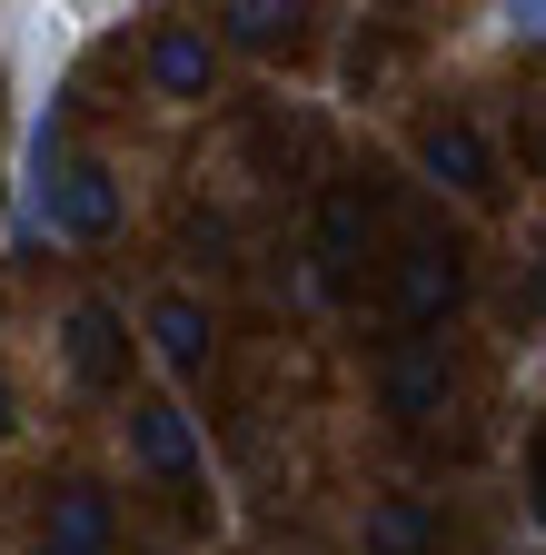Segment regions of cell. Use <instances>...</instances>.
Instances as JSON below:
<instances>
[{
    "label": "cell",
    "instance_id": "obj_12",
    "mask_svg": "<svg viewBox=\"0 0 546 555\" xmlns=\"http://www.w3.org/2000/svg\"><path fill=\"white\" fill-rule=\"evenodd\" d=\"M219 30H229L239 50H289V40H299V11H289V0H229Z\"/></svg>",
    "mask_w": 546,
    "mask_h": 555
},
{
    "label": "cell",
    "instance_id": "obj_9",
    "mask_svg": "<svg viewBox=\"0 0 546 555\" xmlns=\"http://www.w3.org/2000/svg\"><path fill=\"white\" fill-rule=\"evenodd\" d=\"M358 258H368V198H358V189H328V198H318V268L348 278Z\"/></svg>",
    "mask_w": 546,
    "mask_h": 555
},
{
    "label": "cell",
    "instance_id": "obj_10",
    "mask_svg": "<svg viewBox=\"0 0 546 555\" xmlns=\"http://www.w3.org/2000/svg\"><path fill=\"white\" fill-rule=\"evenodd\" d=\"M368 555H437L428 496H378V506H368Z\"/></svg>",
    "mask_w": 546,
    "mask_h": 555
},
{
    "label": "cell",
    "instance_id": "obj_6",
    "mask_svg": "<svg viewBox=\"0 0 546 555\" xmlns=\"http://www.w3.org/2000/svg\"><path fill=\"white\" fill-rule=\"evenodd\" d=\"M129 456H140L150 476H199V427H189V406L179 397H140L129 406Z\"/></svg>",
    "mask_w": 546,
    "mask_h": 555
},
{
    "label": "cell",
    "instance_id": "obj_14",
    "mask_svg": "<svg viewBox=\"0 0 546 555\" xmlns=\"http://www.w3.org/2000/svg\"><path fill=\"white\" fill-rule=\"evenodd\" d=\"M526 496H536V516H546V437H536V476H526Z\"/></svg>",
    "mask_w": 546,
    "mask_h": 555
},
{
    "label": "cell",
    "instance_id": "obj_7",
    "mask_svg": "<svg viewBox=\"0 0 546 555\" xmlns=\"http://www.w3.org/2000/svg\"><path fill=\"white\" fill-rule=\"evenodd\" d=\"M418 169H428L437 189H457V198H497V159H487V139H477L467 119H437V129L418 139Z\"/></svg>",
    "mask_w": 546,
    "mask_h": 555
},
{
    "label": "cell",
    "instance_id": "obj_2",
    "mask_svg": "<svg viewBox=\"0 0 546 555\" xmlns=\"http://www.w3.org/2000/svg\"><path fill=\"white\" fill-rule=\"evenodd\" d=\"M378 397H388L397 427H437L447 416V347L437 337H397L388 367H378Z\"/></svg>",
    "mask_w": 546,
    "mask_h": 555
},
{
    "label": "cell",
    "instance_id": "obj_13",
    "mask_svg": "<svg viewBox=\"0 0 546 555\" xmlns=\"http://www.w3.org/2000/svg\"><path fill=\"white\" fill-rule=\"evenodd\" d=\"M507 21H517L526 40H546V0H526V11H507Z\"/></svg>",
    "mask_w": 546,
    "mask_h": 555
},
{
    "label": "cell",
    "instance_id": "obj_4",
    "mask_svg": "<svg viewBox=\"0 0 546 555\" xmlns=\"http://www.w3.org/2000/svg\"><path fill=\"white\" fill-rule=\"evenodd\" d=\"M388 298H397V318H407V327H437V318L467 298V268H457V248H437V238H407V248H397V288H388Z\"/></svg>",
    "mask_w": 546,
    "mask_h": 555
},
{
    "label": "cell",
    "instance_id": "obj_3",
    "mask_svg": "<svg viewBox=\"0 0 546 555\" xmlns=\"http://www.w3.org/2000/svg\"><path fill=\"white\" fill-rule=\"evenodd\" d=\"M60 337H71V377H80L90 397H119V387H129V327H119L110 298H80L71 318H60Z\"/></svg>",
    "mask_w": 546,
    "mask_h": 555
},
{
    "label": "cell",
    "instance_id": "obj_16",
    "mask_svg": "<svg viewBox=\"0 0 546 555\" xmlns=\"http://www.w3.org/2000/svg\"><path fill=\"white\" fill-rule=\"evenodd\" d=\"M40 555H50V545H40Z\"/></svg>",
    "mask_w": 546,
    "mask_h": 555
},
{
    "label": "cell",
    "instance_id": "obj_5",
    "mask_svg": "<svg viewBox=\"0 0 546 555\" xmlns=\"http://www.w3.org/2000/svg\"><path fill=\"white\" fill-rule=\"evenodd\" d=\"M209 80H219V40L199 21H160L150 30V90L160 100H209Z\"/></svg>",
    "mask_w": 546,
    "mask_h": 555
},
{
    "label": "cell",
    "instance_id": "obj_8",
    "mask_svg": "<svg viewBox=\"0 0 546 555\" xmlns=\"http://www.w3.org/2000/svg\"><path fill=\"white\" fill-rule=\"evenodd\" d=\"M50 555H110V496L100 486H60L50 496Z\"/></svg>",
    "mask_w": 546,
    "mask_h": 555
},
{
    "label": "cell",
    "instance_id": "obj_15",
    "mask_svg": "<svg viewBox=\"0 0 546 555\" xmlns=\"http://www.w3.org/2000/svg\"><path fill=\"white\" fill-rule=\"evenodd\" d=\"M0 437H11V387H0Z\"/></svg>",
    "mask_w": 546,
    "mask_h": 555
},
{
    "label": "cell",
    "instance_id": "obj_1",
    "mask_svg": "<svg viewBox=\"0 0 546 555\" xmlns=\"http://www.w3.org/2000/svg\"><path fill=\"white\" fill-rule=\"evenodd\" d=\"M30 229H50V238H110L119 229V179L100 169V159H60V169H40L30 179Z\"/></svg>",
    "mask_w": 546,
    "mask_h": 555
},
{
    "label": "cell",
    "instance_id": "obj_11",
    "mask_svg": "<svg viewBox=\"0 0 546 555\" xmlns=\"http://www.w3.org/2000/svg\"><path fill=\"white\" fill-rule=\"evenodd\" d=\"M150 337H160V358H169V367H209V308H199V298L169 288V298L150 308Z\"/></svg>",
    "mask_w": 546,
    "mask_h": 555
}]
</instances>
